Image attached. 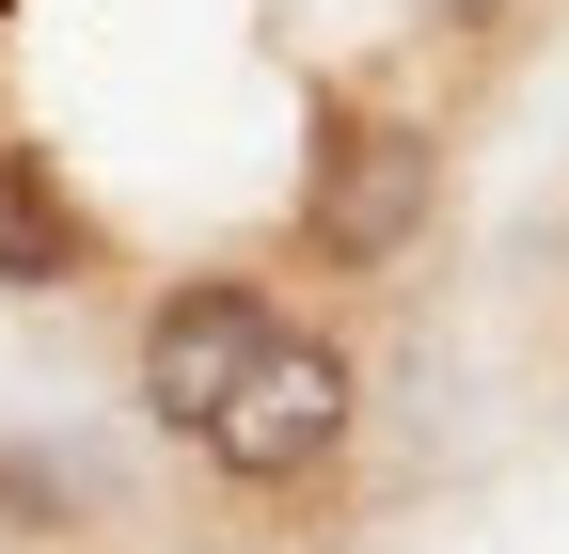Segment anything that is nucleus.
<instances>
[{
  "label": "nucleus",
  "mask_w": 569,
  "mask_h": 554,
  "mask_svg": "<svg viewBox=\"0 0 569 554\" xmlns=\"http://www.w3.org/2000/svg\"><path fill=\"white\" fill-rule=\"evenodd\" d=\"M365 444V365L332 349V333H301L284 317L269 349L238 365V396L190 428V459L222 475V492H253V507H284V492H317V475Z\"/></svg>",
  "instance_id": "nucleus-1"
},
{
  "label": "nucleus",
  "mask_w": 569,
  "mask_h": 554,
  "mask_svg": "<svg viewBox=\"0 0 569 554\" xmlns=\"http://www.w3.org/2000/svg\"><path fill=\"white\" fill-rule=\"evenodd\" d=\"M427 222H443V127H411V111H317L301 254L348 269V286H380V269L427 254Z\"/></svg>",
  "instance_id": "nucleus-2"
},
{
  "label": "nucleus",
  "mask_w": 569,
  "mask_h": 554,
  "mask_svg": "<svg viewBox=\"0 0 569 554\" xmlns=\"http://www.w3.org/2000/svg\"><path fill=\"white\" fill-rule=\"evenodd\" d=\"M284 333V301L253 286V269H190V286H159L142 301V349H127V380H142V428L159 444H190L206 412L238 396V365Z\"/></svg>",
  "instance_id": "nucleus-3"
},
{
  "label": "nucleus",
  "mask_w": 569,
  "mask_h": 554,
  "mask_svg": "<svg viewBox=\"0 0 569 554\" xmlns=\"http://www.w3.org/2000/svg\"><path fill=\"white\" fill-rule=\"evenodd\" d=\"M96 254H111V222L63 190V159L48 144H0V286H17V301L96 286Z\"/></svg>",
  "instance_id": "nucleus-4"
},
{
  "label": "nucleus",
  "mask_w": 569,
  "mask_h": 554,
  "mask_svg": "<svg viewBox=\"0 0 569 554\" xmlns=\"http://www.w3.org/2000/svg\"><path fill=\"white\" fill-rule=\"evenodd\" d=\"M459 17H507V0H459Z\"/></svg>",
  "instance_id": "nucleus-5"
}]
</instances>
